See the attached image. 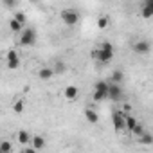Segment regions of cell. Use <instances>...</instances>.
<instances>
[{
  "label": "cell",
  "mask_w": 153,
  "mask_h": 153,
  "mask_svg": "<svg viewBox=\"0 0 153 153\" xmlns=\"http://www.w3.org/2000/svg\"><path fill=\"white\" fill-rule=\"evenodd\" d=\"M124 79V74L121 72V70H114L112 72V78H110V83H114V85H119L121 81Z\"/></svg>",
  "instance_id": "13"
},
{
  "label": "cell",
  "mask_w": 153,
  "mask_h": 153,
  "mask_svg": "<svg viewBox=\"0 0 153 153\" xmlns=\"http://www.w3.org/2000/svg\"><path fill=\"white\" fill-rule=\"evenodd\" d=\"M112 121H114V126L117 131H123L124 130V112L121 110H114L112 114Z\"/></svg>",
  "instance_id": "5"
},
{
  "label": "cell",
  "mask_w": 153,
  "mask_h": 153,
  "mask_svg": "<svg viewBox=\"0 0 153 153\" xmlns=\"http://www.w3.org/2000/svg\"><path fill=\"white\" fill-rule=\"evenodd\" d=\"M36 43V31L34 29H24L22 34H20V45L22 47H31Z\"/></svg>",
  "instance_id": "1"
},
{
  "label": "cell",
  "mask_w": 153,
  "mask_h": 153,
  "mask_svg": "<svg viewBox=\"0 0 153 153\" xmlns=\"http://www.w3.org/2000/svg\"><path fill=\"white\" fill-rule=\"evenodd\" d=\"M4 6H6V7H13V6H16V2H13V0H11V2H6Z\"/></svg>",
  "instance_id": "29"
},
{
  "label": "cell",
  "mask_w": 153,
  "mask_h": 153,
  "mask_svg": "<svg viewBox=\"0 0 153 153\" xmlns=\"http://www.w3.org/2000/svg\"><path fill=\"white\" fill-rule=\"evenodd\" d=\"M133 51L139 52V54H146V52H149V43L146 40H140V42L133 43Z\"/></svg>",
  "instance_id": "6"
},
{
  "label": "cell",
  "mask_w": 153,
  "mask_h": 153,
  "mask_svg": "<svg viewBox=\"0 0 153 153\" xmlns=\"http://www.w3.org/2000/svg\"><path fill=\"white\" fill-rule=\"evenodd\" d=\"M151 142H153V137H151L149 133H144V135L139 137V144H146V146H148V144H151Z\"/></svg>",
  "instance_id": "20"
},
{
  "label": "cell",
  "mask_w": 153,
  "mask_h": 153,
  "mask_svg": "<svg viewBox=\"0 0 153 153\" xmlns=\"http://www.w3.org/2000/svg\"><path fill=\"white\" fill-rule=\"evenodd\" d=\"M22 153H36V149H33V148L29 146V148H24V149H22Z\"/></svg>",
  "instance_id": "28"
},
{
  "label": "cell",
  "mask_w": 153,
  "mask_h": 153,
  "mask_svg": "<svg viewBox=\"0 0 153 153\" xmlns=\"http://www.w3.org/2000/svg\"><path fill=\"white\" fill-rule=\"evenodd\" d=\"M7 67H9L11 70L18 68V67H20V59H15V61H7Z\"/></svg>",
  "instance_id": "26"
},
{
  "label": "cell",
  "mask_w": 153,
  "mask_h": 153,
  "mask_svg": "<svg viewBox=\"0 0 153 153\" xmlns=\"http://www.w3.org/2000/svg\"><path fill=\"white\" fill-rule=\"evenodd\" d=\"M0 153H2V151H0Z\"/></svg>",
  "instance_id": "30"
},
{
  "label": "cell",
  "mask_w": 153,
  "mask_h": 153,
  "mask_svg": "<svg viewBox=\"0 0 153 153\" xmlns=\"http://www.w3.org/2000/svg\"><path fill=\"white\" fill-rule=\"evenodd\" d=\"M0 151H2V153H11L13 151V144L9 140H2V142H0Z\"/></svg>",
  "instance_id": "17"
},
{
  "label": "cell",
  "mask_w": 153,
  "mask_h": 153,
  "mask_svg": "<svg viewBox=\"0 0 153 153\" xmlns=\"http://www.w3.org/2000/svg\"><path fill=\"white\" fill-rule=\"evenodd\" d=\"M92 58L101 61V63H108L114 58V51H103V49H94L92 51Z\"/></svg>",
  "instance_id": "3"
},
{
  "label": "cell",
  "mask_w": 153,
  "mask_h": 153,
  "mask_svg": "<svg viewBox=\"0 0 153 153\" xmlns=\"http://www.w3.org/2000/svg\"><path fill=\"white\" fill-rule=\"evenodd\" d=\"M65 97L67 99H76V97H78V87H74V85H70V87H67L65 88Z\"/></svg>",
  "instance_id": "12"
},
{
  "label": "cell",
  "mask_w": 153,
  "mask_h": 153,
  "mask_svg": "<svg viewBox=\"0 0 153 153\" xmlns=\"http://www.w3.org/2000/svg\"><path fill=\"white\" fill-rule=\"evenodd\" d=\"M52 76H54V72H52L51 67H43V68L38 70V78H40V79H45V81H47V79L52 78Z\"/></svg>",
  "instance_id": "10"
},
{
  "label": "cell",
  "mask_w": 153,
  "mask_h": 153,
  "mask_svg": "<svg viewBox=\"0 0 153 153\" xmlns=\"http://www.w3.org/2000/svg\"><path fill=\"white\" fill-rule=\"evenodd\" d=\"M101 49H103V51H114V45H112L110 42H103V45H101Z\"/></svg>",
  "instance_id": "27"
},
{
  "label": "cell",
  "mask_w": 153,
  "mask_h": 153,
  "mask_svg": "<svg viewBox=\"0 0 153 153\" xmlns=\"http://www.w3.org/2000/svg\"><path fill=\"white\" fill-rule=\"evenodd\" d=\"M16 139H18L20 144H29V142H31V137H29V133H27L25 130H20L18 135H16Z\"/></svg>",
  "instance_id": "14"
},
{
  "label": "cell",
  "mask_w": 153,
  "mask_h": 153,
  "mask_svg": "<svg viewBox=\"0 0 153 153\" xmlns=\"http://www.w3.org/2000/svg\"><path fill=\"white\" fill-rule=\"evenodd\" d=\"M92 97H94V101H103V99H106V94H105V92H96V90H94V96H92Z\"/></svg>",
  "instance_id": "24"
},
{
  "label": "cell",
  "mask_w": 153,
  "mask_h": 153,
  "mask_svg": "<svg viewBox=\"0 0 153 153\" xmlns=\"http://www.w3.org/2000/svg\"><path fill=\"white\" fill-rule=\"evenodd\" d=\"M61 20L67 25H76L78 20H79V16H78V13H76L74 9H63L61 11Z\"/></svg>",
  "instance_id": "2"
},
{
  "label": "cell",
  "mask_w": 153,
  "mask_h": 153,
  "mask_svg": "<svg viewBox=\"0 0 153 153\" xmlns=\"http://www.w3.org/2000/svg\"><path fill=\"white\" fill-rule=\"evenodd\" d=\"M135 126H137V119H135L133 115H128V114H124V130L131 131Z\"/></svg>",
  "instance_id": "9"
},
{
  "label": "cell",
  "mask_w": 153,
  "mask_h": 153,
  "mask_svg": "<svg viewBox=\"0 0 153 153\" xmlns=\"http://www.w3.org/2000/svg\"><path fill=\"white\" fill-rule=\"evenodd\" d=\"M15 20H16L20 25H25V22H27V16H25L24 13H15Z\"/></svg>",
  "instance_id": "22"
},
{
  "label": "cell",
  "mask_w": 153,
  "mask_h": 153,
  "mask_svg": "<svg viewBox=\"0 0 153 153\" xmlns=\"http://www.w3.org/2000/svg\"><path fill=\"white\" fill-rule=\"evenodd\" d=\"M123 97V88L119 85H114V83H108V94H106V99L110 101H119Z\"/></svg>",
  "instance_id": "4"
},
{
  "label": "cell",
  "mask_w": 153,
  "mask_h": 153,
  "mask_svg": "<svg viewBox=\"0 0 153 153\" xmlns=\"http://www.w3.org/2000/svg\"><path fill=\"white\" fill-rule=\"evenodd\" d=\"M131 133H133V135H137V137H140V135H144V133H146V130H144V126H142V124H139V123H137V126L131 130Z\"/></svg>",
  "instance_id": "21"
},
{
  "label": "cell",
  "mask_w": 153,
  "mask_h": 153,
  "mask_svg": "<svg viewBox=\"0 0 153 153\" xmlns=\"http://www.w3.org/2000/svg\"><path fill=\"white\" fill-rule=\"evenodd\" d=\"M24 108H25L24 99H16V101L13 103V112H15V114H22V112H24Z\"/></svg>",
  "instance_id": "15"
},
{
  "label": "cell",
  "mask_w": 153,
  "mask_h": 153,
  "mask_svg": "<svg viewBox=\"0 0 153 153\" xmlns=\"http://www.w3.org/2000/svg\"><path fill=\"white\" fill-rule=\"evenodd\" d=\"M29 144H31V148H33V149H36V151H38V149L45 148V139H43L42 135H36V137H33V139H31V142H29Z\"/></svg>",
  "instance_id": "7"
},
{
  "label": "cell",
  "mask_w": 153,
  "mask_h": 153,
  "mask_svg": "<svg viewBox=\"0 0 153 153\" xmlns=\"http://www.w3.org/2000/svg\"><path fill=\"white\" fill-rule=\"evenodd\" d=\"M9 29H11L13 33H22V31H24V25H20V24L13 18V20H9Z\"/></svg>",
  "instance_id": "16"
},
{
  "label": "cell",
  "mask_w": 153,
  "mask_h": 153,
  "mask_svg": "<svg viewBox=\"0 0 153 153\" xmlns=\"http://www.w3.org/2000/svg\"><path fill=\"white\" fill-rule=\"evenodd\" d=\"M142 16L144 18H151L153 16V0H146L142 6Z\"/></svg>",
  "instance_id": "8"
},
{
  "label": "cell",
  "mask_w": 153,
  "mask_h": 153,
  "mask_svg": "<svg viewBox=\"0 0 153 153\" xmlns=\"http://www.w3.org/2000/svg\"><path fill=\"white\" fill-rule=\"evenodd\" d=\"M94 87H96V92H105V94H108V83H106V81H97Z\"/></svg>",
  "instance_id": "19"
},
{
  "label": "cell",
  "mask_w": 153,
  "mask_h": 153,
  "mask_svg": "<svg viewBox=\"0 0 153 153\" xmlns=\"http://www.w3.org/2000/svg\"><path fill=\"white\" fill-rule=\"evenodd\" d=\"M6 58H7V61H15V59H18V52L16 51H7V54H6Z\"/></svg>",
  "instance_id": "23"
},
{
  "label": "cell",
  "mask_w": 153,
  "mask_h": 153,
  "mask_svg": "<svg viewBox=\"0 0 153 153\" xmlns=\"http://www.w3.org/2000/svg\"><path fill=\"white\" fill-rule=\"evenodd\" d=\"M85 117H87V121L92 123V124H96V123L99 121V115H97L96 110H92V108H87V110H85Z\"/></svg>",
  "instance_id": "11"
},
{
  "label": "cell",
  "mask_w": 153,
  "mask_h": 153,
  "mask_svg": "<svg viewBox=\"0 0 153 153\" xmlns=\"http://www.w3.org/2000/svg\"><path fill=\"white\" fill-rule=\"evenodd\" d=\"M65 70H67V65H65L63 61H56V65H54L52 72H54V74H63Z\"/></svg>",
  "instance_id": "18"
},
{
  "label": "cell",
  "mask_w": 153,
  "mask_h": 153,
  "mask_svg": "<svg viewBox=\"0 0 153 153\" xmlns=\"http://www.w3.org/2000/svg\"><path fill=\"white\" fill-rule=\"evenodd\" d=\"M97 25H99V29H105V27L108 25V18H106V16H101V18L97 20Z\"/></svg>",
  "instance_id": "25"
}]
</instances>
